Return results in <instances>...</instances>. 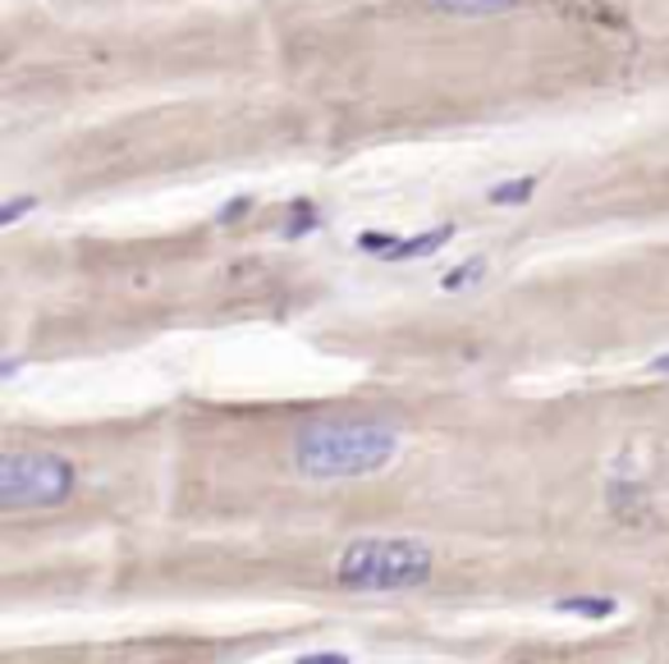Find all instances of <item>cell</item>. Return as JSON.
<instances>
[{
  "instance_id": "cell-1",
  "label": "cell",
  "mask_w": 669,
  "mask_h": 664,
  "mask_svg": "<svg viewBox=\"0 0 669 664\" xmlns=\"http://www.w3.org/2000/svg\"><path fill=\"white\" fill-rule=\"evenodd\" d=\"M400 454V431L381 421H317L294 436V468L312 481L372 476Z\"/></svg>"
},
{
  "instance_id": "cell-2",
  "label": "cell",
  "mask_w": 669,
  "mask_h": 664,
  "mask_svg": "<svg viewBox=\"0 0 669 664\" xmlns=\"http://www.w3.org/2000/svg\"><path fill=\"white\" fill-rule=\"evenodd\" d=\"M436 555L427 540L413 536H362L349 540L340 568H334V582L340 591H368V596H385V591H413L432 582Z\"/></svg>"
},
{
  "instance_id": "cell-3",
  "label": "cell",
  "mask_w": 669,
  "mask_h": 664,
  "mask_svg": "<svg viewBox=\"0 0 669 664\" xmlns=\"http://www.w3.org/2000/svg\"><path fill=\"white\" fill-rule=\"evenodd\" d=\"M78 486V468L51 449H10L0 459V504L6 508H51Z\"/></svg>"
},
{
  "instance_id": "cell-4",
  "label": "cell",
  "mask_w": 669,
  "mask_h": 664,
  "mask_svg": "<svg viewBox=\"0 0 669 664\" xmlns=\"http://www.w3.org/2000/svg\"><path fill=\"white\" fill-rule=\"evenodd\" d=\"M449 238H454V225L422 229V234H413V238L385 234V229H362V234L353 238V248H358V253H372V257H381V261H417V257L440 253Z\"/></svg>"
},
{
  "instance_id": "cell-5",
  "label": "cell",
  "mask_w": 669,
  "mask_h": 664,
  "mask_svg": "<svg viewBox=\"0 0 669 664\" xmlns=\"http://www.w3.org/2000/svg\"><path fill=\"white\" fill-rule=\"evenodd\" d=\"M555 614H577V619L601 623V619L619 614V600L615 596H564V600H555Z\"/></svg>"
},
{
  "instance_id": "cell-6",
  "label": "cell",
  "mask_w": 669,
  "mask_h": 664,
  "mask_svg": "<svg viewBox=\"0 0 669 664\" xmlns=\"http://www.w3.org/2000/svg\"><path fill=\"white\" fill-rule=\"evenodd\" d=\"M312 229H321V211L312 197H294L289 211H285V225H280V238H308Z\"/></svg>"
},
{
  "instance_id": "cell-7",
  "label": "cell",
  "mask_w": 669,
  "mask_h": 664,
  "mask_svg": "<svg viewBox=\"0 0 669 664\" xmlns=\"http://www.w3.org/2000/svg\"><path fill=\"white\" fill-rule=\"evenodd\" d=\"M481 276H486V257H468V261H459L454 270H445L440 289H445V293H464V289H477Z\"/></svg>"
},
{
  "instance_id": "cell-8",
  "label": "cell",
  "mask_w": 669,
  "mask_h": 664,
  "mask_svg": "<svg viewBox=\"0 0 669 664\" xmlns=\"http://www.w3.org/2000/svg\"><path fill=\"white\" fill-rule=\"evenodd\" d=\"M537 189H541V174H523V179H509V184H496L491 202L496 206H523V202H532Z\"/></svg>"
},
{
  "instance_id": "cell-9",
  "label": "cell",
  "mask_w": 669,
  "mask_h": 664,
  "mask_svg": "<svg viewBox=\"0 0 669 664\" xmlns=\"http://www.w3.org/2000/svg\"><path fill=\"white\" fill-rule=\"evenodd\" d=\"M436 6L449 14H500V10H513L519 0H436Z\"/></svg>"
},
{
  "instance_id": "cell-10",
  "label": "cell",
  "mask_w": 669,
  "mask_h": 664,
  "mask_svg": "<svg viewBox=\"0 0 669 664\" xmlns=\"http://www.w3.org/2000/svg\"><path fill=\"white\" fill-rule=\"evenodd\" d=\"M42 202H38V193H23V197H10L6 206H0V225H19L28 211H38Z\"/></svg>"
},
{
  "instance_id": "cell-11",
  "label": "cell",
  "mask_w": 669,
  "mask_h": 664,
  "mask_svg": "<svg viewBox=\"0 0 669 664\" xmlns=\"http://www.w3.org/2000/svg\"><path fill=\"white\" fill-rule=\"evenodd\" d=\"M248 211H253V197H248V193H243V197H230V202L216 211V225H238L243 216H248Z\"/></svg>"
},
{
  "instance_id": "cell-12",
  "label": "cell",
  "mask_w": 669,
  "mask_h": 664,
  "mask_svg": "<svg viewBox=\"0 0 669 664\" xmlns=\"http://www.w3.org/2000/svg\"><path fill=\"white\" fill-rule=\"evenodd\" d=\"M353 655L344 651H308V655H298V664H349Z\"/></svg>"
},
{
  "instance_id": "cell-13",
  "label": "cell",
  "mask_w": 669,
  "mask_h": 664,
  "mask_svg": "<svg viewBox=\"0 0 669 664\" xmlns=\"http://www.w3.org/2000/svg\"><path fill=\"white\" fill-rule=\"evenodd\" d=\"M651 372H656V376H669V353H660V357H651Z\"/></svg>"
}]
</instances>
